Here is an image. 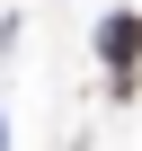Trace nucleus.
I'll use <instances>...</instances> for the list:
<instances>
[{
	"label": "nucleus",
	"instance_id": "f257e3e1",
	"mask_svg": "<svg viewBox=\"0 0 142 151\" xmlns=\"http://www.w3.org/2000/svg\"><path fill=\"white\" fill-rule=\"evenodd\" d=\"M98 53L115 62V89H133V62H142V27H133V18H107V27H98Z\"/></svg>",
	"mask_w": 142,
	"mask_h": 151
}]
</instances>
